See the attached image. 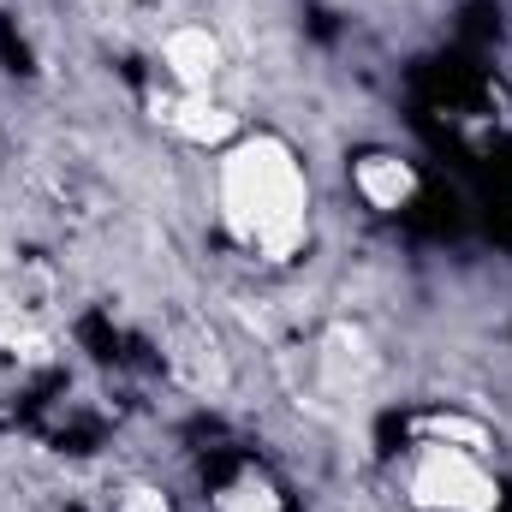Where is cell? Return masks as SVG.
Segmentation results:
<instances>
[{"label":"cell","instance_id":"cell-1","mask_svg":"<svg viewBox=\"0 0 512 512\" xmlns=\"http://www.w3.org/2000/svg\"><path fill=\"white\" fill-rule=\"evenodd\" d=\"M215 227L256 268H292L316 233V185L286 131L245 126L209 155Z\"/></svg>","mask_w":512,"mask_h":512},{"label":"cell","instance_id":"cell-2","mask_svg":"<svg viewBox=\"0 0 512 512\" xmlns=\"http://www.w3.org/2000/svg\"><path fill=\"white\" fill-rule=\"evenodd\" d=\"M399 495L411 512H501L507 483L495 465V435L477 411L435 405L411 417L405 453L393 465Z\"/></svg>","mask_w":512,"mask_h":512},{"label":"cell","instance_id":"cell-3","mask_svg":"<svg viewBox=\"0 0 512 512\" xmlns=\"http://www.w3.org/2000/svg\"><path fill=\"white\" fill-rule=\"evenodd\" d=\"M376 382H382V346H376V334L364 322L334 316V322H322L310 334V346H304V393H310V405L352 411V405H364L376 393Z\"/></svg>","mask_w":512,"mask_h":512},{"label":"cell","instance_id":"cell-4","mask_svg":"<svg viewBox=\"0 0 512 512\" xmlns=\"http://www.w3.org/2000/svg\"><path fill=\"white\" fill-rule=\"evenodd\" d=\"M149 120L167 131L173 143L197 149V155H215V149H227V143L245 131L239 108H233L221 90L197 96V90H173V84H161V78H155V90H149Z\"/></svg>","mask_w":512,"mask_h":512},{"label":"cell","instance_id":"cell-5","mask_svg":"<svg viewBox=\"0 0 512 512\" xmlns=\"http://www.w3.org/2000/svg\"><path fill=\"white\" fill-rule=\"evenodd\" d=\"M227 66H233L227 36H221L215 24H203V18H173V24L155 36V78L173 84V90L209 96V90H221Z\"/></svg>","mask_w":512,"mask_h":512},{"label":"cell","instance_id":"cell-6","mask_svg":"<svg viewBox=\"0 0 512 512\" xmlns=\"http://www.w3.org/2000/svg\"><path fill=\"white\" fill-rule=\"evenodd\" d=\"M417 191H423V173H417L411 155L382 149V143L352 155V197H358L370 215H405V209L417 203Z\"/></svg>","mask_w":512,"mask_h":512},{"label":"cell","instance_id":"cell-7","mask_svg":"<svg viewBox=\"0 0 512 512\" xmlns=\"http://www.w3.org/2000/svg\"><path fill=\"white\" fill-rule=\"evenodd\" d=\"M209 512H292V495H286V483L268 465L245 459L209 489Z\"/></svg>","mask_w":512,"mask_h":512},{"label":"cell","instance_id":"cell-8","mask_svg":"<svg viewBox=\"0 0 512 512\" xmlns=\"http://www.w3.org/2000/svg\"><path fill=\"white\" fill-rule=\"evenodd\" d=\"M108 512H173V495L149 477H126L108 489Z\"/></svg>","mask_w":512,"mask_h":512},{"label":"cell","instance_id":"cell-9","mask_svg":"<svg viewBox=\"0 0 512 512\" xmlns=\"http://www.w3.org/2000/svg\"><path fill=\"white\" fill-rule=\"evenodd\" d=\"M108 6H131V0H108Z\"/></svg>","mask_w":512,"mask_h":512}]
</instances>
